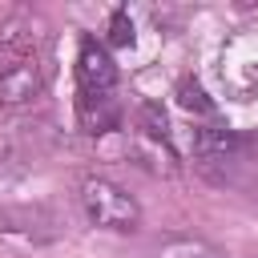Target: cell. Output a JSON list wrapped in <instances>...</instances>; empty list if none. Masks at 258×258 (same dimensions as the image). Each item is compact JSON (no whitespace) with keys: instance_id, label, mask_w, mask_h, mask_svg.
<instances>
[{"instance_id":"obj_6","label":"cell","mask_w":258,"mask_h":258,"mask_svg":"<svg viewBox=\"0 0 258 258\" xmlns=\"http://www.w3.org/2000/svg\"><path fill=\"white\" fill-rule=\"evenodd\" d=\"M157 258H222V254L202 238H169L157 246Z\"/></svg>"},{"instance_id":"obj_8","label":"cell","mask_w":258,"mask_h":258,"mask_svg":"<svg viewBox=\"0 0 258 258\" xmlns=\"http://www.w3.org/2000/svg\"><path fill=\"white\" fill-rule=\"evenodd\" d=\"M113 44H133V24H129V12L125 8H117L113 12V36H109Z\"/></svg>"},{"instance_id":"obj_4","label":"cell","mask_w":258,"mask_h":258,"mask_svg":"<svg viewBox=\"0 0 258 258\" xmlns=\"http://www.w3.org/2000/svg\"><path fill=\"white\" fill-rule=\"evenodd\" d=\"M113 93H117V64L101 40L85 36L77 52V101H97Z\"/></svg>"},{"instance_id":"obj_5","label":"cell","mask_w":258,"mask_h":258,"mask_svg":"<svg viewBox=\"0 0 258 258\" xmlns=\"http://www.w3.org/2000/svg\"><path fill=\"white\" fill-rule=\"evenodd\" d=\"M0 230L8 234H20V238H32V242H52L60 234V222L48 206H4L0 210Z\"/></svg>"},{"instance_id":"obj_3","label":"cell","mask_w":258,"mask_h":258,"mask_svg":"<svg viewBox=\"0 0 258 258\" xmlns=\"http://www.w3.org/2000/svg\"><path fill=\"white\" fill-rule=\"evenodd\" d=\"M81 210L97 230H113V234H133L141 226V206L137 198L117 185L113 177H85L81 181Z\"/></svg>"},{"instance_id":"obj_1","label":"cell","mask_w":258,"mask_h":258,"mask_svg":"<svg viewBox=\"0 0 258 258\" xmlns=\"http://www.w3.org/2000/svg\"><path fill=\"white\" fill-rule=\"evenodd\" d=\"M48 85V56L40 36H16V24L0 32V109L28 105Z\"/></svg>"},{"instance_id":"obj_7","label":"cell","mask_w":258,"mask_h":258,"mask_svg":"<svg viewBox=\"0 0 258 258\" xmlns=\"http://www.w3.org/2000/svg\"><path fill=\"white\" fill-rule=\"evenodd\" d=\"M177 101H181L185 109H202V113H210V109H214V105L206 101L202 85H194V81H181V89H177Z\"/></svg>"},{"instance_id":"obj_2","label":"cell","mask_w":258,"mask_h":258,"mask_svg":"<svg viewBox=\"0 0 258 258\" xmlns=\"http://www.w3.org/2000/svg\"><path fill=\"white\" fill-rule=\"evenodd\" d=\"M194 161L214 185H242V177L254 169L250 145L242 133L226 125H202L194 129Z\"/></svg>"}]
</instances>
